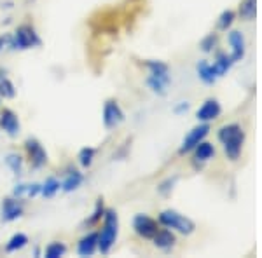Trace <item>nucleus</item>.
<instances>
[{
	"mask_svg": "<svg viewBox=\"0 0 262 258\" xmlns=\"http://www.w3.org/2000/svg\"><path fill=\"white\" fill-rule=\"evenodd\" d=\"M219 139H221L224 152L231 160H236L242 154L245 143V131L239 124H227L219 129Z\"/></svg>",
	"mask_w": 262,
	"mask_h": 258,
	"instance_id": "1",
	"label": "nucleus"
},
{
	"mask_svg": "<svg viewBox=\"0 0 262 258\" xmlns=\"http://www.w3.org/2000/svg\"><path fill=\"white\" fill-rule=\"evenodd\" d=\"M117 234H119V218L114 209H105L103 215V227L98 234V249L103 255H107L116 244Z\"/></svg>",
	"mask_w": 262,
	"mask_h": 258,
	"instance_id": "2",
	"label": "nucleus"
},
{
	"mask_svg": "<svg viewBox=\"0 0 262 258\" xmlns=\"http://www.w3.org/2000/svg\"><path fill=\"white\" fill-rule=\"evenodd\" d=\"M147 70H149V77H147V84L156 95H166V89L171 82L170 77V68L166 63L150 60L145 63Z\"/></svg>",
	"mask_w": 262,
	"mask_h": 258,
	"instance_id": "3",
	"label": "nucleus"
},
{
	"mask_svg": "<svg viewBox=\"0 0 262 258\" xmlns=\"http://www.w3.org/2000/svg\"><path fill=\"white\" fill-rule=\"evenodd\" d=\"M159 223L166 228H171V230H177L185 236L192 234L194 228H196V225H194V222L191 218L184 217V215H180L179 211H175V209L161 211V215H159Z\"/></svg>",
	"mask_w": 262,
	"mask_h": 258,
	"instance_id": "4",
	"label": "nucleus"
},
{
	"mask_svg": "<svg viewBox=\"0 0 262 258\" xmlns=\"http://www.w3.org/2000/svg\"><path fill=\"white\" fill-rule=\"evenodd\" d=\"M37 45H40V37L35 32V28L30 27V25H21V27H18V30L12 35L11 48L23 51V49L37 48Z\"/></svg>",
	"mask_w": 262,
	"mask_h": 258,
	"instance_id": "5",
	"label": "nucleus"
},
{
	"mask_svg": "<svg viewBox=\"0 0 262 258\" xmlns=\"http://www.w3.org/2000/svg\"><path fill=\"white\" fill-rule=\"evenodd\" d=\"M210 133V126L208 122H203V124L196 126L194 129L189 131V134L184 138V142H182V147H180V154H189V152H192L196 149V145H200V143L208 136Z\"/></svg>",
	"mask_w": 262,
	"mask_h": 258,
	"instance_id": "6",
	"label": "nucleus"
},
{
	"mask_svg": "<svg viewBox=\"0 0 262 258\" xmlns=\"http://www.w3.org/2000/svg\"><path fill=\"white\" fill-rule=\"evenodd\" d=\"M25 150L28 154V159H30V164L35 169L44 168L48 164V152L44 150V147L37 142L35 138H28L25 142Z\"/></svg>",
	"mask_w": 262,
	"mask_h": 258,
	"instance_id": "7",
	"label": "nucleus"
},
{
	"mask_svg": "<svg viewBox=\"0 0 262 258\" xmlns=\"http://www.w3.org/2000/svg\"><path fill=\"white\" fill-rule=\"evenodd\" d=\"M133 228L140 238L143 239H152L156 236V232L159 230V225L154 218H150L149 215H137L133 218Z\"/></svg>",
	"mask_w": 262,
	"mask_h": 258,
	"instance_id": "8",
	"label": "nucleus"
},
{
	"mask_svg": "<svg viewBox=\"0 0 262 258\" xmlns=\"http://www.w3.org/2000/svg\"><path fill=\"white\" fill-rule=\"evenodd\" d=\"M124 121V112L121 110L119 103L114 100H108L103 107V124L107 129H114Z\"/></svg>",
	"mask_w": 262,
	"mask_h": 258,
	"instance_id": "9",
	"label": "nucleus"
},
{
	"mask_svg": "<svg viewBox=\"0 0 262 258\" xmlns=\"http://www.w3.org/2000/svg\"><path fill=\"white\" fill-rule=\"evenodd\" d=\"M23 211H25V206L19 197L4 199V202H2V220L4 222H14V220L21 218Z\"/></svg>",
	"mask_w": 262,
	"mask_h": 258,
	"instance_id": "10",
	"label": "nucleus"
},
{
	"mask_svg": "<svg viewBox=\"0 0 262 258\" xmlns=\"http://www.w3.org/2000/svg\"><path fill=\"white\" fill-rule=\"evenodd\" d=\"M221 113H222L221 103H219L217 100L210 98L200 107V110L196 112V117H198V121H200V122H212V121L217 119Z\"/></svg>",
	"mask_w": 262,
	"mask_h": 258,
	"instance_id": "11",
	"label": "nucleus"
},
{
	"mask_svg": "<svg viewBox=\"0 0 262 258\" xmlns=\"http://www.w3.org/2000/svg\"><path fill=\"white\" fill-rule=\"evenodd\" d=\"M227 40H229L231 48H232V53H231V58L232 61H242L245 58V53H247V42H245V37L242 32H231L227 35Z\"/></svg>",
	"mask_w": 262,
	"mask_h": 258,
	"instance_id": "12",
	"label": "nucleus"
},
{
	"mask_svg": "<svg viewBox=\"0 0 262 258\" xmlns=\"http://www.w3.org/2000/svg\"><path fill=\"white\" fill-rule=\"evenodd\" d=\"M0 128L6 131L9 136H18L19 133V119L12 110L6 108L0 113Z\"/></svg>",
	"mask_w": 262,
	"mask_h": 258,
	"instance_id": "13",
	"label": "nucleus"
},
{
	"mask_svg": "<svg viewBox=\"0 0 262 258\" xmlns=\"http://www.w3.org/2000/svg\"><path fill=\"white\" fill-rule=\"evenodd\" d=\"M152 239H154V246L163 249V251H170V249L175 246V243H177V238H175V234L171 232V228H163V230H158Z\"/></svg>",
	"mask_w": 262,
	"mask_h": 258,
	"instance_id": "14",
	"label": "nucleus"
},
{
	"mask_svg": "<svg viewBox=\"0 0 262 258\" xmlns=\"http://www.w3.org/2000/svg\"><path fill=\"white\" fill-rule=\"evenodd\" d=\"M96 249H98V234L96 232L86 234L77 244V253L81 256H91Z\"/></svg>",
	"mask_w": 262,
	"mask_h": 258,
	"instance_id": "15",
	"label": "nucleus"
},
{
	"mask_svg": "<svg viewBox=\"0 0 262 258\" xmlns=\"http://www.w3.org/2000/svg\"><path fill=\"white\" fill-rule=\"evenodd\" d=\"M196 70H198V77H200L205 84H213L215 80H217V77H219L215 66L210 65V63H206V61L198 63Z\"/></svg>",
	"mask_w": 262,
	"mask_h": 258,
	"instance_id": "16",
	"label": "nucleus"
},
{
	"mask_svg": "<svg viewBox=\"0 0 262 258\" xmlns=\"http://www.w3.org/2000/svg\"><path fill=\"white\" fill-rule=\"evenodd\" d=\"M40 187L42 185H39V183H19V185H16L14 190H12V196L19 197V199L35 197L40 194Z\"/></svg>",
	"mask_w": 262,
	"mask_h": 258,
	"instance_id": "17",
	"label": "nucleus"
},
{
	"mask_svg": "<svg viewBox=\"0 0 262 258\" xmlns=\"http://www.w3.org/2000/svg\"><path fill=\"white\" fill-rule=\"evenodd\" d=\"M194 152V159L200 160V162H206V160H210L215 155V149L212 143H206L205 139L200 143V145H196V149L192 150Z\"/></svg>",
	"mask_w": 262,
	"mask_h": 258,
	"instance_id": "18",
	"label": "nucleus"
},
{
	"mask_svg": "<svg viewBox=\"0 0 262 258\" xmlns=\"http://www.w3.org/2000/svg\"><path fill=\"white\" fill-rule=\"evenodd\" d=\"M82 180H84L82 173H79V171H70L69 175H67V178L63 180V183H61L63 192H74L75 189L81 187Z\"/></svg>",
	"mask_w": 262,
	"mask_h": 258,
	"instance_id": "19",
	"label": "nucleus"
},
{
	"mask_svg": "<svg viewBox=\"0 0 262 258\" xmlns=\"http://www.w3.org/2000/svg\"><path fill=\"white\" fill-rule=\"evenodd\" d=\"M232 58L231 56H227L226 53H219L217 54V58H215V63H213V66H215V70H217V75L219 77H222V75H226L227 72L231 70V66H232Z\"/></svg>",
	"mask_w": 262,
	"mask_h": 258,
	"instance_id": "20",
	"label": "nucleus"
},
{
	"mask_svg": "<svg viewBox=\"0 0 262 258\" xmlns=\"http://www.w3.org/2000/svg\"><path fill=\"white\" fill-rule=\"evenodd\" d=\"M27 244H28V238L25 234H21V232H18V234H14L9 241H7L6 251L14 253V251H18V249H23Z\"/></svg>",
	"mask_w": 262,
	"mask_h": 258,
	"instance_id": "21",
	"label": "nucleus"
},
{
	"mask_svg": "<svg viewBox=\"0 0 262 258\" xmlns=\"http://www.w3.org/2000/svg\"><path fill=\"white\" fill-rule=\"evenodd\" d=\"M60 189H61V185H60V181H58L56 178H48V180L44 181V183H42L40 194L44 197H54Z\"/></svg>",
	"mask_w": 262,
	"mask_h": 258,
	"instance_id": "22",
	"label": "nucleus"
},
{
	"mask_svg": "<svg viewBox=\"0 0 262 258\" xmlns=\"http://www.w3.org/2000/svg\"><path fill=\"white\" fill-rule=\"evenodd\" d=\"M6 164H7V168H9L16 176H19L21 173H23V159H21V155L9 154L6 157Z\"/></svg>",
	"mask_w": 262,
	"mask_h": 258,
	"instance_id": "23",
	"label": "nucleus"
},
{
	"mask_svg": "<svg viewBox=\"0 0 262 258\" xmlns=\"http://www.w3.org/2000/svg\"><path fill=\"white\" fill-rule=\"evenodd\" d=\"M67 253V246L63 243H58V241H54V243H51L48 248H46L44 251V256L46 258H60Z\"/></svg>",
	"mask_w": 262,
	"mask_h": 258,
	"instance_id": "24",
	"label": "nucleus"
},
{
	"mask_svg": "<svg viewBox=\"0 0 262 258\" xmlns=\"http://www.w3.org/2000/svg\"><path fill=\"white\" fill-rule=\"evenodd\" d=\"M96 150L91 149V147H84V149L79 152V164L82 168H90L93 164V159H95Z\"/></svg>",
	"mask_w": 262,
	"mask_h": 258,
	"instance_id": "25",
	"label": "nucleus"
},
{
	"mask_svg": "<svg viewBox=\"0 0 262 258\" xmlns=\"http://www.w3.org/2000/svg\"><path fill=\"white\" fill-rule=\"evenodd\" d=\"M103 215H105L103 201L98 199V201H96V206H95V211H93V215L86 220V225H96V223H98L100 220L103 218Z\"/></svg>",
	"mask_w": 262,
	"mask_h": 258,
	"instance_id": "26",
	"label": "nucleus"
},
{
	"mask_svg": "<svg viewBox=\"0 0 262 258\" xmlns=\"http://www.w3.org/2000/svg\"><path fill=\"white\" fill-rule=\"evenodd\" d=\"M0 96L4 98H14L16 89L9 79H0Z\"/></svg>",
	"mask_w": 262,
	"mask_h": 258,
	"instance_id": "27",
	"label": "nucleus"
},
{
	"mask_svg": "<svg viewBox=\"0 0 262 258\" xmlns=\"http://www.w3.org/2000/svg\"><path fill=\"white\" fill-rule=\"evenodd\" d=\"M239 14H242V18L252 19L255 16V0H245L239 7Z\"/></svg>",
	"mask_w": 262,
	"mask_h": 258,
	"instance_id": "28",
	"label": "nucleus"
},
{
	"mask_svg": "<svg viewBox=\"0 0 262 258\" xmlns=\"http://www.w3.org/2000/svg\"><path fill=\"white\" fill-rule=\"evenodd\" d=\"M234 18H236V14L232 11H224L221 14V18H219V28H221V30H227L232 25Z\"/></svg>",
	"mask_w": 262,
	"mask_h": 258,
	"instance_id": "29",
	"label": "nucleus"
},
{
	"mask_svg": "<svg viewBox=\"0 0 262 258\" xmlns=\"http://www.w3.org/2000/svg\"><path fill=\"white\" fill-rule=\"evenodd\" d=\"M217 35H215V33H210V35H206L205 39L201 40V44H200V48L205 51V53H210V51H212L215 45H217Z\"/></svg>",
	"mask_w": 262,
	"mask_h": 258,
	"instance_id": "30",
	"label": "nucleus"
},
{
	"mask_svg": "<svg viewBox=\"0 0 262 258\" xmlns=\"http://www.w3.org/2000/svg\"><path fill=\"white\" fill-rule=\"evenodd\" d=\"M175 181H177V178H168L166 181H163V183L159 185L158 190H159V192H161V194H168V192H170V190L173 189V185H175Z\"/></svg>",
	"mask_w": 262,
	"mask_h": 258,
	"instance_id": "31",
	"label": "nucleus"
},
{
	"mask_svg": "<svg viewBox=\"0 0 262 258\" xmlns=\"http://www.w3.org/2000/svg\"><path fill=\"white\" fill-rule=\"evenodd\" d=\"M11 44H12V35H0V53H2L4 49H7V48H11Z\"/></svg>",
	"mask_w": 262,
	"mask_h": 258,
	"instance_id": "32",
	"label": "nucleus"
},
{
	"mask_svg": "<svg viewBox=\"0 0 262 258\" xmlns=\"http://www.w3.org/2000/svg\"><path fill=\"white\" fill-rule=\"evenodd\" d=\"M189 110V103L187 101H182L179 107H175V113H182V112H187Z\"/></svg>",
	"mask_w": 262,
	"mask_h": 258,
	"instance_id": "33",
	"label": "nucleus"
}]
</instances>
